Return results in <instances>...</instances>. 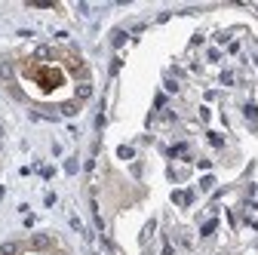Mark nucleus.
<instances>
[{
  "mask_svg": "<svg viewBox=\"0 0 258 255\" xmlns=\"http://www.w3.org/2000/svg\"><path fill=\"white\" fill-rule=\"evenodd\" d=\"M0 80H13V58H0Z\"/></svg>",
  "mask_w": 258,
  "mask_h": 255,
  "instance_id": "f03ea898",
  "label": "nucleus"
},
{
  "mask_svg": "<svg viewBox=\"0 0 258 255\" xmlns=\"http://www.w3.org/2000/svg\"><path fill=\"white\" fill-rule=\"evenodd\" d=\"M89 95H92V83H89V80H80V83H77V102L83 105Z\"/></svg>",
  "mask_w": 258,
  "mask_h": 255,
  "instance_id": "f257e3e1",
  "label": "nucleus"
},
{
  "mask_svg": "<svg viewBox=\"0 0 258 255\" xmlns=\"http://www.w3.org/2000/svg\"><path fill=\"white\" fill-rule=\"evenodd\" d=\"M123 40H126V34H123V31H114V34H111V43H114V46H120Z\"/></svg>",
  "mask_w": 258,
  "mask_h": 255,
  "instance_id": "423d86ee",
  "label": "nucleus"
},
{
  "mask_svg": "<svg viewBox=\"0 0 258 255\" xmlns=\"http://www.w3.org/2000/svg\"><path fill=\"white\" fill-rule=\"evenodd\" d=\"M80 108H83V105H80L77 99H74V102H64V105H61V114H64V117H74Z\"/></svg>",
  "mask_w": 258,
  "mask_h": 255,
  "instance_id": "7ed1b4c3",
  "label": "nucleus"
},
{
  "mask_svg": "<svg viewBox=\"0 0 258 255\" xmlns=\"http://www.w3.org/2000/svg\"><path fill=\"white\" fill-rule=\"evenodd\" d=\"M49 243H52V240H49V237H43V234H40V237H34V240H31V246H34V249H46Z\"/></svg>",
  "mask_w": 258,
  "mask_h": 255,
  "instance_id": "20e7f679",
  "label": "nucleus"
},
{
  "mask_svg": "<svg viewBox=\"0 0 258 255\" xmlns=\"http://www.w3.org/2000/svg\"><path fill=\"white\" fill-rule=\"evenodd\" d=\"M19 252V243H4L0 246V255H16Z\"/></svg>",
  "mask_w": 258,
  "mask_h": 255,
  "instance_id": "39448f33",
  "label": "nucleus"
}]
</instances>
